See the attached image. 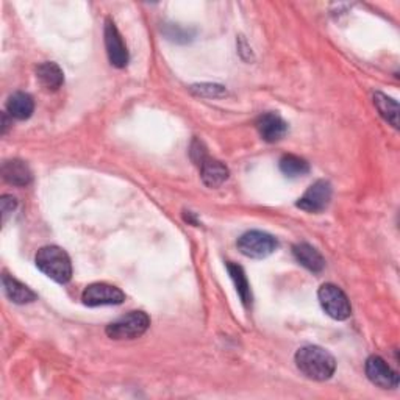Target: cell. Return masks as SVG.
Segmentation results:
<instances>
[{
    "mask_svg": "<svg viewBox=\"0 0 400 400\" xmlns=\"http://www.w3.org/2000/svg\"><path fill=\"white\" fill-rule=\"evenodd\" d=\"M2 283H4V289H5L8 299L14 302V304L24 305V304H30V302L36 300V294L34 291H31L29 287H26L24 283L13 279V277H10V275H4Z\"/></svg>",
    "mask_w": 400,
    "mask_h": 400,
    "instance_id": "cell-15",
    "label": "cell"
},
{
    "mask_svg": "<svg viewBox=\"0 0 400 400\" xmlns=\"http://www.w3.org/2000/svg\"><path fill=\"white\" fill-rule=\"evenodd\" d=\"M296 364L305 377L317 381L329 380L337 369L334 358L327 350L317 346H305L299 349L296 354Z\"/></svg>",
    "mask_w": 400,
    "mask_h": 400,
    "instance_id": "cell-1",
    "label": "cell"
},
{
    "mask_svg": "<svg viewBox=\"0 0 400 400\" xmlns=\"http://www.w3.org/2000/svg\"><path fill=\"white\" fill-rule=\"evenodd\" d=\"M280 170L287 177L296 178L308 174L309 165L304 158L296 157V155H284L280 160Z\"/></svg>",
    "mask_w": 400,
    "mask_h": 400,
    "instance_id": "cell-19",
    "label": "cell"
},
{
    "mask_svg": "<svg viewBox=\"0 0 400 400\" xmlns=\"http://www.w3.org/2000/svg\"><path fill=\"white\" fill-rule=\"evenodd\" d=\"M257 128L265 141L277 143L287 135L288 124L279 116V114L266 113L263 116H260L257 122Z\"/></svg>",
    "mask_w": 400,
    "mask_h": 400,
    "instance_id": "cell-10",
    "label": "cell"
},
{
    "mask_svg": "<svg viewBox=\"0 0 400 400\" xmlns=\"http://www.w3.org/2000/svg\"><path fill=\"white\" fill-rule=\"evenodd\" d=\"M36 266L48 279L56 283H68L72 277V265L69 255L56 246H46L38 250Z\"/></svg>",
    "mask_w": 400,
    "mask_h": 400,
    "instance_id": "cell-2",
    "label": "cell"
},
{
    "mask_svg": "<svg viewBox=\"0 0 400 400\" xmlns=\"http://www.w3.org/2000/svg\"><path fill=\"white\" fill-rule=\"evenodd\" d=\"M202 180L208 188H219L228 178V169L217 160L205 158L200 165Z\"/></svg>",
    "mask_w": 400,
    "mask_h": 400,
    "instance_id": "cell-13",
    "label": "cell"
},
{
    "mask_svg": "<svg viewBox=\"0 0 400 400\" xmlns=\"http://www.w3.org/2000/svg\"><path fill=\"white\" fill-rule=\"evenodd\" d=\"M166 36L173 41H180V38H183V41H188V38H190V31L182 30L178 26H170L166 30Z\"/></svg>",
    "mask_w": 400,
    "mask_h": 400,
    "instance_id": "cell-22",
    "label": "cell"
},
{
    "mask_svg": "<svg viewBox=\"0 0 400 400\" xmlns=\"http://www.w3.org/2000/svg\"><path fill=\"white\" fill-rule=\"evenodd\" d=\"M2 175L5 182L14 186H27L31 182V170L21 160L5 161L2 166Z\"/></svg>",
    "mask_w": 400,
    "mask_h": 400,
    "instance_id": "cell-12",
    "label": "cell"
},
{
    "mask_svg": "<svg viewBox=\"0 0 400 400\" xmlns=\"http://www.w3.org/2000/svg\"><path fill=\"white\" fill-rule=\"evenodd\" d=\"M228 269V274H230L232 280L236 287V291H238L241 302L246 307L252 305V292H250V284L247 282V277L244 274L242 267L238 265H233V263H228L227 265Z\"/></svg>",
    "mask_w": 400,
    "mask_h": 400,
    "instance_id": "cell-17",
    "label": "cell"
},
{
    "mask_svg": "<svg viewBox=\"0 0 400 400\" xmlns=\"http://www.w3.org/2000/svg\"><path fill=\"white\" fill-rule=\"evenodd\" d=\"M81 300L88 307L119 305L125 300V294L108 283H93L81 294Z\"/></svg>",
    "mask_w": 400,
    "mask_h": 400,
    "instance_id": "cell-6",
    "label": "cell"
},
{
    "mask_svg": "<svg viewBox=\"0 0 400 400\" xmlns=\"http://www.w3.org/2000/svg\"><path fill=\"white\" fill-rule=\"evenodd\" d=\"M6 110L11 114V118L18 120H26L34 114L35 102L31 99L30 94L14 93L6 102Z\"/></svg>",
    "mask_w": 400,
    "mask_h": 400,
    "instance_id": "cell-16",
    "label": "cell"
},
{
    "mask_svg": "<svg viewBox=\"0 0 400 400\" xmlns=\"http://www.w3.org/2000/svg\"><path fill=\"white\" fill-rule=\"evenodd\" d=\"M292 252L299 263L307 267L308 271L321 272L325 266V260L319 254V250H316L313 246H309L307 242L296 244V246L292 247Z\"/></svg>",
    "mask_w": 400,
    "mask_h": 400,
    "instance_id": "cell-11",
    "label": "cell"
},
{
    "mask_svg": "<svg viewBox=\"0 0 400 400\" xmlns=\"http://www.w3.org/2000/svg\"><path fill=\"white\" fill-rule=\"evenodd\" d=\"M238 249L249 258H266L277 249V240L269 233L252 230L238 240Z\"/></svg>",
    "mask_w": 400,
    "mask_h": 400,
    "instance_id": "cell-5",
    "label": "cell"
},
{
    "mask_svg": "<svg viewBox=\"0 0 400 400\" xmlns=\"http://www.w3.org/2000/svg\"><path fill=\"white\" fill-rule=\"evenodd\" d=\"M374 103L377 107L379 113L385 118L391 125L399 127V105L396 101L391 99V97L377 93L374 96Z\"/></svg>",
    "mask_w": 400,
    "mask_h": 400,
    "instance_id": "cell-18",
    "label": "cell"
},
{
    "mask_svg": "<svg viewBox=\"0 0 400 400\" xmlns=\"http://www.w3.org/2000/svg\"><path fill=\"white\" fill-rule=\"evenodd\" d=\"M317 297H319L324 312L333 319L344 321L352 313V307H350L347 296L337 284H322L319 292H317Z\"/></svg>",
    "mask_w": 400,
    "mask_h": 400,
    "instance_id": "cell-4",
    "label": "cell"
},
{
    "mask_svg": "<svg viewBox=\"0 0 400 400\" xmlns=\"http://www.w3.org/2000/svg\"><path fill=\"white\" fill-rule=\"evenodd\" d=\"M150 325V319L144 312H130L119 317L107 327V334L111 339H136L143 337Z\"/></svg>",
    "mask_w": 400,
    "mask_h": 400,
    "instance_id": "cell-3",
    "label": "cell"
},
{
    "mask_svg": "<svg viewBox=\"0 0 400 400\" xmlns=\"http://www.w3.org/2000/svg\"><path fill=\"white\" fill-rule=\"evenodd\" d=\"M105 47H107V53L110 63L114 68H125L128 63V51L127 46L122 39L118 27L114 26V22L111 19H107L105 22Z\"/></svg>",
    "mask_w": 400,
    "mask_h": 400,
    "instance_id": "cell-7",
    "label": "cell"
},
{
    "mask_svg": "<svg viewBox=\"0 0 400 400\" xmlns=\"http://www.w3.org/2000/svg\"><path fill=\"white\" fill-rule=\"evenodd\" d=\"M193 93L199 94V96H205V97H224L227 96V89L220 85H211V83H205V85H195L191 88Z\"/></svg>",
    "mask_w": 400,
    "mask_h": 400,
    "instance_id": "cell-20",
    "label": "cell"
},
{
    "mask_svg": "<svg viewBox=\"0 0 400 400\" xmlns=\"http://www.w3.org/2000/svg\"><path fill=\"white\" fill-rule=\"evenodd\" d=\"M36 77L39 80V83L43 85L47 91H56L60 89L61 85L64 83V76L63 71L56 63L46 61L43 64H39L36 69Z\"/></svg>",
    "mask_w": 400,
    "mask_h": 400,
    "instance_id": "cell-14",
    "label": "cell"
},
{
    "mask_svg": "<svg viewBox=\"0 0 400 400\" xmlns=\"http://www.w3.org/2000/svg\"><path fill=\"white\" fill-rule=\"evenodd\" d=\"M332 200V186L329 182L319 180L308 188V191L302 195L297 207L308 211V213H319L327 208Z\"/></svg>",
    "mask_w": 400,
    "mask_h": 400,
    "instance_id": "cell-9",
    "label": "cell"
},
{
    "mask_svg": "<svg viewBox=\"0 0 400 400\" xmlns=\"http://www.w3.org/2000/svg\"><path fill=\"white\" fill-rule=\"evenodd\" d=\"M0 207H2V216L5 222L6 217L13 213L16 207H18V202H16L13 195H2V199H0Z\"/></svg>",
    "mask_w": 400,
    "mask_h": 400,
    "instance_id": "cell-21",
    "label": "cell"
},
{
    "mask_svg": "<svg viewBox=\"0 0 400 400\" xmlns=\"http://www.w3.org/2000/svg\"><path fill=\"white\" fill-rule=\"evenodd\" d=\"M366 375L374 385L383 389H394L399 386V375L391 369L383 358L372 355L366 361Z\"/></svg>",
    "mask_w": 400,
    "mask_h": 400,
    "instance_id": "cell-8",
    "label": "cell"
}]
</instances>
